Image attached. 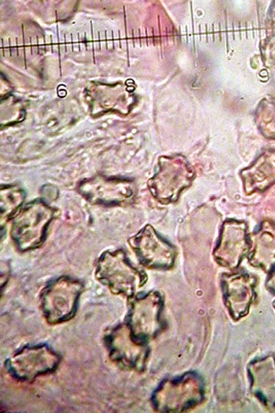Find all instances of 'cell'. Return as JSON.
Returning <instances> with one entry per match:
<instances>
[{
    "label": "cell",
    "mask_w": 275,
    "mask_h": 413,
    "mask_svg": "<svg viewBox=\"0 0 275 413\" xmlns=\"http://www.w3.org/2000/svg\"><path fill=\"white\" fill-rule=\"evenodd\" d=\"M194 171L182 160H161L159 168L148 180L151 194L160 202L175 201L180 193L191 183Z\"/></svg>",
    "instance_id": "8992f818"
},
{
    "label": "cell",
    "mask_w": 275,
    "mask_h": 413,
    "mask_svg": "<svg viewBox=\"0 0 275 413\" xmlns=\"http://www.w3.org/2000/svg\"><path fill=\"white\" fill-rule=\"evenodd\" d=\"M250 260L254 265L265 267L275 260V226L263 222L250 240Z\"/></svg>",
    "instance_id": "8fae6325"
},
{
    "label": "cell",
    "mask_w": 275,
    "mask_h": 413,
    "mask_svg": "<svg viewBox=\"0 0 275 413\" xmlns=\"http://www.w3.org/2000/svg\"><path fill=\"white\" fill-rule=\"evenodd\" d=\"M60 362V356L49 346L36 344L16 351L6 361L5 366L12 378L29 382L56 371Z\"/></svg>",
    "instance_id": "277c9868"
},
{
    "label": "cell",
    "mask_w": 275,
    "mask_h": 413,
    "mask_svg": "<svg viewBox=\"0 0 275 413\" xmlns=\"http://www.w3.org/2000/svg\"><path fill=\"white\" fill-rule=\"evenodd\" d=\"M1 225L3 224L20 211L25 193L16 184L1 185L0 189Z\"/></svg>",
    "instance_id": "5bb4252c"
},
{
    "label": "cell",
    "mask_w": 275,
    "mask_h": 413,
    "mask_svg": "<svg viewBox=\"0 0 275 413\" xmlns=\"http://www.w3.org/2000/svg\"><path fill=\"white\" fill-rule=\"evenodd\" d=\"M95 277L113 294L126 298L132 297L146 279L144 273L133 266L121 249L102 253L96 264Z\"/></svg>",
    "instance_id": "6da1fadb"
},
{
    "label": "cell",
    "mask_w": 275,
    "mask_h": 413,
    "mask_svg": "<svg viewBox=\"0 0 275 413\" xmlns=\"http://www.w3.org/2000/svg\"><path fill=\"white\" fill-rule=\"evenodd\" d=\"M160 296L155 292L133 299L126 315V325L137 339L144 341L155 335L160 327Z\"/></svg>",
    "instance_id": "9c48e42d"
},
{
    "label": "cell",
    "mask_w": 275,
    "mask_h": 413,
    "mask_svg": "<svg viewBox=\"0 0 275 413\" xmlns=\"http://www.w3.org/2000/svg\"><path fill=\"white\" fill-rule=\"evenodd\" d=\"M55 214L56 209L41 200H33L20 209L12 218L10 230L16 248L24 252L41 246Z\"/></svg>",
    "instance_id": "7a4b0ae2"
},
{
    "label": "cell",
    "mask_w": 275,
    "mask_h": 413,
    "mask_svg": "<svg viewBox=\"0 0 275 413\" xmlns=\"http://www.w3.org/2000/svg\"><path fill=\"white\" fill-rule=\"evenodd\" d=\"M104 345L109 358L122 369L140 370L143 368L147 349L142 341L135 339L126 324H119L104 336Z\"/></svg>",
    "instance_id": "52a82bcc"
},
{
    "label": "cell",
    "mask_w": 275,
    "mask_h": 413,
    "mask_svg": "<svg viewBox=\"0 0 275 413\" xmlns=\"http://www.w3.org/2000/svg\"><path fill=\"white\" fill-rule=\"evenodd\" d=\"M82 291V283L69 277L62 276L50 282L40 296L41 308L46 321L56 325L72 319Z\"/></svg>",
    "instance_id": "3957f363"
},
{
    "label": "cell",
    "mask_w": 275,
    "mask_h": 413,
    "mask_svg": "<svg viewBox=\"0 0 275 413\" xmlns=\"http://www.w3.org/2000/svg\"><path fill=\"white\" fill-rule=\"evenodd\" d=\"M77 191L93 204L114 206L131 203L135 186L131 180L98 175L78 182Z\"/></svg>",
    "instance_id": "5b68a950"
},
{
    "label": "cell",
    "mask_w": 275,
    "mask_h": 413,
    "mask_svg": "<svg viewBox=\"0 0 275 413\" xmlns=\"http://www.w3.org/2000/svg\"><path fill=\"white\" fill-rule=\"evenodd\" d=\"M253 279L248 274L235 273L224 277L227 301L237 316L247 310L252 296Z\"/></svg>",
    "instance_id": "7c38bea8"
},
{
    "label": "cell",
    "mask_w": 275,
    "mask_h": 413,
    "mask_svg": "<svg viewBox=\"0 0 275 413\" xmlns=\"http://www.w3.org/2000/svg\"><path fill=\"white\" fill-rule=\"evenodd\" d=\"M129 244L140 263L147 268H167L174 262V247L149 224L130 237Z\"/></svg>",
    "instance_id": "ba28073f"
},
{
    "label": "cell",
    "mask_w": 275,
    "mask_h": 413,
    "mask_svg": "<svg viewBox=\"0 0 275 413\" xmlns=\"http://www.w3.org/2000/svg\"><path fill=\"white\" fill-rule=\"evenodd\" d=\"M250 241L243 222L230 220L223 225L219 242L215 248L216 260L230 268L236 267L249 251Z\"/></svg>",
    "instance_id": "30bf717a"
},
{
    "label": "cell",
    "mask_w": 275,
    "mask_h": 413,
    "mask_svg": "<svg viewBox=\"0 0 275 413\" xmlns=\"http://www.w3.org/2000/svg\"><path fill=\"white\" fill-rule=\"evenodd\" d=\"M241 176L247 194L263 191L275 182V165L258 161L242 170Z\"/></svg>",
    "instance_id": "4fadbf2b"
}]
</instances>
